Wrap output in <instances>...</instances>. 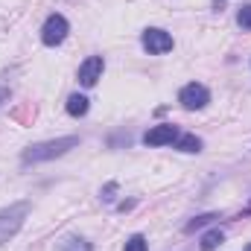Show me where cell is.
I'll list each match as a JSON object with an SVG mask.
<instances>
[{"mask_svg":"<svg viewBox=\"0 0 251 251\" xmlns=\"http://www.w3.org/2000/svg\"><path fill=\"white\" fill-rule=\"evenodd\" d=\"M79 146V137H59V140H47V143H35L24 152V164H41L50 158H59L67 149Z\"/></svg>","mask_w":251,"mask_h":251,"instance_id":"obj_1","label":"cell"},{"mask_svg":"<svg viewBox=\"0 0 251 251\" xmlns=\"http://www.w3.org/2000/svg\"><path fill=\"white\" fill-rule=\"evenodd\" d=\"M26 210H29V204H26V201H21V204H12V207L0 210V243H3V240H9V237L24 225Z\"/></svg>","mask_w":251,"mask_h":251,"instance_id":"obj_2","label":"cell"},{"mask_svg":"<svg viewBox=\"0 0 251 251\" xmlns=\"http://www.w3.org/2000/svg\"><path fill=\"white\" fill-rule=\"evenodd\" d=\"M178 102L190 108V111H199V108H204L207 102H210V94H207V88L204 85H199V82H190L181 88V94H178Z\"/></svg>","mask_w":251,"mask_h":251,"instance_id":"obj_3","label":"cell"},{"mask_svg":"<svg viewBox=\"0 0 251 251\" xmlns=\"http://www.w3.org/2000/svg\"><path fill=\"white\" fill-rule=\"evenodd\" d=\"M67 21H64V15H50L47 18V24H44V29H41V41L47 44V47H56V44H62L64 38H67Z\"/></svg>","mask_w":251,"mask_h":251,"instance_id":"obj_4","label":"cell"},{"mask_svg":"<svg viewBox=\"0 0 251 251\" xmlns=\"http://www.w3.org/2000/svg\"><path fill=\"white\" fill-rule=\"evenodd\" d=\"M140 41H143V47H146L149 53H155V56H161V53H170V50H173V35H170V32H164V29H146Z\"/></svg>","mask_w":251,"mask_h":251,"instance_id":"obj_5","label":"cell"},{"mask_svg":"<svg viewBox=\"0 0 251 251\" xmlns=\"http://www.w3.org/2000/svg\"><path fill=\"white\" fill-rule=\"evenodd\" d=\"M102 70H105L102 56H91V59H85V62L79 64V82H82L85 88H94V85L102 79Z\"/></svg>","mask_w":251,"mask_h":251,"instance_id":"obj_6","label":"cell"},{"mask_svg":"<svg viewBox=\"0 0 251 251\" xmlns=\"http://www.w3.org/2000/svg\"><path fill=\"white\" fill-rule=\"evenodd\" d=\"M178 137V128L170 123H161V126H152L146 134H143V143L146 146H164V143H173Z\"/></svg>","mask_w":251,"mask_h":251,"instance_id":"obj_7","label":"cell"},{"mask_svg":"<svg viewBox=\"0 0 251 251\" xmlns=\"http://www.w3.org/2000/svg\"><path fill=\"white\" fill-rule=\"evenodd\" d=\"M67 114H70V117H85V114H88V97L73 94V97L67 100Z\"/></svg>","mask_w":251,"mask_h":251,"instance_id":"obj_8","label":"cell"},{"mask_svg":"<svg viewBox=\"0 0 251 251\" xmlns=\"http://www.w3.org/2000/svg\"><path fill=\"white\" fill-rule=\"evenodd\" d=\"M176 149H181V152H199L201 140L196 134H181V137H176Z\"/></svg>","mask_w":251,"mask_h":251,"instance_id":"obj_9","label":"cell"},{"mask_svg":"<svg viewBox=\"0 0 251 251\" xmlns=\"http://www.w3.org/2000/svg\"><path fill=\"white\" fill-rule=\"evenodd\" d=\"M222 240H225V237H222V231H219V228L207 231V234L201 237V251H213L216 246H222Z\"/></svg>","mask_w":251,"mask_h":251,"instance_id":"obj_10","label":"cell"},{"mask_svg":"<svg viewBox=\"0 0 251 251\" xmlns=\"http://www.w3.org/2000/svg\"><path fill=\"white\" fill-rule=\"evenodd\" d=\"M62 251H91V246H88L85 240H76V237H73V240H67L62 246Z\"/></svg>","mask_w":251,"mask_h":251,"instance_id":"obj_11","label":"cell"},{"mask_svg":"<svg viewBox=\"0 0 251 251\" xmlns=\"http://www.w3.org/2000/svg\"><path fill=\"white\" fill-rule=\"evenodd\" d=\"M123 251H146V240L140 237V234H134L128 243H126V249Z\"/></svg>","mask_w":251,"mask_h":251,"instance_id":"obj_12","label":"cell"},{"mask_svg":"<svg viewBox=\"0 0 251 251\" xmlns=\"http://www.w3.org/2000/svg\"><path fill=\"white\" fill-rule=\"evenodd\" d=\"M237 21H240V26H243V29H251V3H249V6H243V9L237 12Z\"/></svg>","mask_w":251,"mask_h":251,"instance_id":"obj_13","label":"cell"},{"mask_svg":"<svg viewBox=\"0 0 251 251\" xmlns=\"http://www.w3.org/2000/svg\"><path fill=\"white\" fill-rule=\"evenodd\" d=\"M210 219H213V216H199V219H193V222L187 225V231H196V228H201V225H204V222H210Z\"/></svg>","mask_w":251,"mask_h":251,"instance_id":"obj_14","label":"cell"},{"mask_svg":"<svg viewBox=\"0 0 251 251\" xmlns=\"http://www.w3.org/2000/svg\"><path fill=\"white\" fill-rule=\"evenodd\" d=\"M246 251H251V246H249V249H246Z\"/></svg>","mask_w":251,"mask_h":251,"instance_id":"obj_15","label":"cell"}]
</instances>
